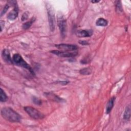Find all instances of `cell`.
<instances>
[{"label":"cell","mask_w":131,"mask_h":131,"mask_svg":"<svg viewBox=\"0 0 131 131\" xmlns=\"http://www.w3.org/2000/svg\"><path fill=\"white\" fill-rule=\"evenodd\" d=\"M1 114L3 118L10 122H18L21 119V117L19 114L10 107L3 108L1 110Z\"/></svg>","instance_id":"1"},{"label":"cell","mask_w":131,"mask_h":131,"mask_svg":"<svg viewBox=\"0 0 131 131\" xmlns=\"http://www.w3.org/2000/svg\"><path fill=\"white\" fill-rule=\"evenodd\" d=\"M46 8L47 10L50 29L52 32H53L55 28V17L54 10L50 4H47Z\"/></svg>","instance_id":"2"},{"label":"cell","mask_w":131,"mask_h":131,"mask_svg":"<svg viewBox=\"0 0 131 131\" xmlns=\"http://www.w3.org/2000/svg\"><path fill=\"white\" fill-rule=\"evenodd\" d=\"M13 61L16 65L27 69L32 75H34V72L32 68L24 60L19 54H15L13 56Z\"/></svg>","instance_id":"3"},{"label":"cell","mask_w":131,"mask_h":131,"mask_svg":"<svg viewBox=\"0 0 131 131\" xmlns=\"http://www.w3.org/2000/svg\"><path fill=\"white\" fill-rule=\"evenodd\" d=\"M57 23L61 35L62 36V37H64L66 35L67 30V20L64 18V16L61 13H59V14H58Z\"/></svg>","instance_id":"4"},{"label":"cell","mask_w":131,"mask_h":131,"mask_svg":"<svg viewBox=\"0 0 131 131\" xmlns=\"http://www.w3.org/2000/svg\"><path fill=\"white\" fill-rule=\"evenodd\" d=\"M24 110L31 118L34 119H41L45 117L42 113L30 106L24 107Z\"/></svg>","instance_id":"5"},{"label":"cell","mask_w":131,"mask_h":131,"mask_svg":"<svg viewBox=\"0 0 131 131\" xmlns=\"http://www.w3.org/2000/svg\"><path fill=\"white\" fill-rule=\"evenodd\" d=\"M55 47L62 51L67 52H73L77 50L78 49V47L75 45L67 43H60L55 45Z\"/></svg>","instance_id":"6"},{"label":"cell","mask_w":131,"mask_h":131,"mask_svg":"<svg viewBox=\"0 0 131 131\" xmlns=\"http://www.w3.org/2000/svg\"><path fill=\"white\" fill-rule=\"evenodd\" d=\"M51 52L57 56L60 57H72L76 56L78 54L77 52H67V51H62L59 50H53L51 51Z\"/></svg>","instance_id":"7"},{"label":"cell","mask_w":131,"mask_h":131,"mask_svg":"<svg viewBox=\"0 0 131 131\" xmlns=\"http://www.w3.org/2000/svg\"><path fill=\"white\" fill-rule=\"evenodd\" d=\"M93 34L92 30H80L76 32V35L79 37H90Z\"/></svg>","instance_id":"8"},{"label":"cell","mask_w":131,"mask_h":131,"mask_svg":"<svg viewBox=\"0 0 131 131\" xmlns=\"http://www.w3.org/2000/svg\"><path fill=\"white\" fill-rule=\"evenodd\" d=\"M2 56L3 59L6 62H7L8 63H11V64L13 63L12 61V60L11 58L9 51L8 50H7V49L3 50V51H2Z\"/></svg>","instance_id":"9"},{"label":"cell","mask_w":131,"mask_h":131,"mask_svg":"<svg viewBox=\"0 0 131 131\" xmlns=\"http://www.w3.org/2000/svg\"><path fill=\"white\" fill-rule=\"evenodd\" d=\"M14 8L13 10L10 11L8 14V18L10 20L15 19L18 16V9L17 4H16L14 6Z\"/></svg>","instance_id":"10"},{"label":"cell","mask_w":131,"mask_h":131,"mask_svg":"<svg viewBox=\"0 0 131 131\" xmlns=\"http://www.w3.org/2000/svg\"><path fill=\"white\" fill-rule=\"evenodd\" d=\"M45 95L48 98V99H50L53 101H55L58 102H62L63 101H64L63 99L59 97L58 96H57V95H56L54 94H52L51 93H45Z\"/></svg>","instance_id":"11"},{"label":"cell","mask_w":131,"mask_h":131,"mask_svg":"<svg viewBox=\"0 0 131 131\" xmlns=\"http://www.w3.org/2000/svg\"><path fill=\"white\" fill-rule=\"evenodd\" d=\"M115 100V97H113L111 98L109 101H108L107 105H106V114H109L111 111H112L114 105V102Z\"/></svg>","instance_id":"12"},{"label":"cell","mask_w":131,"mask_h":131,"mask_svg":"<svg viewBox=\"0 0 131 131\" xmlns=\"http://www.w3.org/2000/svg\"><path fill=\"white\" fill-rule=\"evenodd\" d=\"M123 118L125 120H129L130 118V106H127L124 111L123 115Z\"/></svg>","instance_id":"13"},{"label":"cell","mask_w":131,"mask_h":131,"mask_svg":"<svg viewBox=\"0 0 131 131\" xmlns=\"http://www.w3.org/2000/svg\"><path fill=\"white\" fill-rule=\"evenodd\" d=\"M107 24H108V22L104 18H98L96 22V25L97 26H103V27H104V26H106L107 25Z\"/></svg>","instance_id":"14"},{"label":"cell","mask_w":131,"mask_h":131,"mask_svg":"<svg viewBox=\"0 0 131 131\" xmlns=\"http://www.w3.org/2000/svg\"><path fill=\"white\" fill-rule=\"evenodd\" d=\"M35 18H32L30 21H27L24 24H23V26H22V28L24 30H27L28 29H29L32 25V24H33V23L35 21Z\"/></svg>","instance_id":"15"},{"label":"cell","mask_w":131,"mask_h":131,"mask_svg":"<svg viewBox=\"0 0 131 131\" xmlns=\"http://www.w3.org/2000/svg\"><path fill=\"white\" fill-rule=\"evenodd\" d=\"M80 73L82 75H90L92 73V69L90 67H87V68H84L83 69H82L80 70L79 71Z\"/></svg>","instance_id":"16"},{"label":"cell","mask_w":131,"mask_h":131,"mask_svg":"<svg viewBox=\"0 0 131 131\" xmlns=\"http://www.w3.org/2000/svg\"><path fill=\"white\" fill-rule=\"evenodd\" d=\"M0 101L1 102H5L7 100L8 97L5 92L3 91L2 89H1V93H0Z\"/></svg>","instance_id":"17"},{"label":"cell","mask_w":131,"mask_h":131,"mask_svg":"<svg viewBox=\"0 0 131 131\" xmlns=\"http://www.w3.org/2000/svg\"><path fill=\"white\" fill-rule=\"evenodd\" d=\"M116 9L118 12H122V7L120 1H117L116 4Z\"/></svg>","instance_id":"18"},{"label":"cell","mask_w":131,"mask_h":131,"mask_svg":"<svg viewBox=\"0 0 131 131\" xmlns=\"http://www.w3.org/2000/svg\"><path fill=\"white\" fill-rule=\"evenodd\" d=\"M32 101H33V103H35V104L40 105L41 104V101L40 99H39L38 98L33 97L32 98Z\"/></svg>","instance_id":"19"},{"label":"cell","mask_w":131,"mask_h":131,"mask_svg":"<svg viewBox=\"0 0 131 131\" xmlns=\"http://www.w3.org/2000/svg\"><path fill=\"white\" fill-rule=\"evenodd\" d=\"M29 14V13L28 12H25V13H24L21 16V20L22 21L26 20L28 18Z\"/></svg>","instance_id":"20"},{"label":"cell","mask_w":131,"mask_h":131,"mask_svg":"<svg viewBox=\"0 0 131 131\" xmlns=\"http://www.w3.org/2000/svg\"><path fill=\"white\" fill-rule=\"evenodd\" d=\"M9 4H7V5L5 6V7L4 8V9H3V10H2V12H1V16H2L3 15H4V14L7 12V11L8 9H9Z\"/></svg>","instance_id":"21"},{"label":"cell","mask_w":131,"mask_h":131,"mask_svg":"<svg viewBox=\"0 0 131 131\" xmlns=\"http://www.w3.org/2000/svg\"><path fill=\"white\" fill-rule=\"evenodd\" d=\"M79 43L82 45H89V42L86 40H79Z\"/></svg>","instance_id":"22"},{"label":"cell","mask_w":131,"mask_h":131,"mask_svg":"<svg viewBox=\"0 0 131 131\" xmlns=\"http://www.w3.org/2000/svg\"><path fill=\"white\" fill-rule=\"evenodd\" d=\"M0 24H1V31H2V30H3V26H4V24H5V23H4V21H3L2 20L1 21V23H0Z\"/></svg>","instance_id":"23"},{"label":"cell","mask_w":131,"mask_h":131,"mask_svg":"<svg viewBox=\"0 0 131 131\" xmlns=\"http://www.w3.org/2000/svg\"><path fill=\"white\" fill-rule=\"evenodd\" d=\"M92 2L93 3H98V2H99V1H92Z\"/></svg>","instance_id":"24"}]
</instances>
